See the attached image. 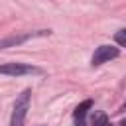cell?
Masks as SVG:
<instances>
[{
  "label": "cell",
  "mask_w": 126,
  "mask_h": 126,
  "mask_svg": "<svg viewBox=\"0 0 126 126\" xmlns=\"http://www.w3.org/2000/svg\"><path fill=\"white\" fill-rule=\"evenodd\" d=\"M30 96H32V91L26 89V91H22V94L16 98V102H14V112H12V118H10V126H24L26 114H28V110H30Z\"/></svg>",
  "instance_id": "cell-1"
},
{
  "label": "cell",
  "mask_w": 126,
  "mask_h": 126,
  "mask_svg": "<svg viewBox=\"0 0 126 126\" xmlns=\"http://www.w3.org/2000/svg\"><path fill=\"white\" fill-rule=\"evenodd\" d=\"M41 69L24 65V63H4L0 65V75H10V77H20V75H37Z\"/></svg>",
  "instance_id": "cell-2"
},
{
  "label": "cell",
  "mask_w": 126,
  "mask_h": 126,
  "mask_svg": "<svg viewBox=\"0 0 126 126\" xmlns=\"http://www.w3.org/2000/svg\"><path fill=\"white\" fill-rule=\"evenodd\" d=\"M118 55H120V49L118 47H114V45H100V47H96L91 63L96 67V65H102V63H106L110 59H116Z\"/></svg>",
  "instance_id": "cell-3"
},
{
  "label": "cell",
  "mask_w": 126,
  "mask_h": 126,
  "mask_svg": "<svg viewBox=\"0 0 126 126\" xmlns=\"http://www.w3.org/2000/svg\"><path fill=\"white\" fill-rule=\"evenodd\" d=\"M91 108H93V100H91V98L83 100V102L75 108L73 118H75V124H77V126H85V116H87V112H89Z\"/></svg>",
  "instance_id": "cell-4"
},
{
  "label": "cell",
  "mask_w": 126,
  "mask_h": 126,
  "mask_svg": "<svg viewBox=\"0 0 126 126\" xmlns=\"http://www.w3.org/2000/svg\"><path fill=\"white\" fill-rule=\"evenodd\" d=\"M45 33H49V30L47 32L43 30L39 33H24V35H14V37H8V39H2L0 41V49H6V47H12V45H18V43H24V41H28L33 35H45Z\"/></svg>",
  "instance_id": "cell-5"
},
{
  "label": "cell",
  "mask_w": 126,
  "mask_h": 126,
  "mask_svg": "<svg viewBox=\"0 0 126 126\" xmlns=\"http://www.w3.org/2000/svg\"><path fill=\"white\" fill-rule=\"evenodd\" d=\"M91 124H93V126H110V124H108V116H106L104 112H100V110L93 114Z\"/></svg>",
  "instance_id": "cell-6"
},
{
  "label": "cell",
  "mask_w": 126,
  "mask_h": 126,
  "mask_svg": "<svg viewBox=\"0 0 126 126\" xmlns=\"http://www.w3.org/2000/svg\"><path fill=\"white\" fill-rule=\"evenodd\" d=\"M116 41H118L120 47H124V43H126V32H124V30H120V32L116 33Z\"/></svg>",
  "instance_id": "cell-7"
}]
</instances>
